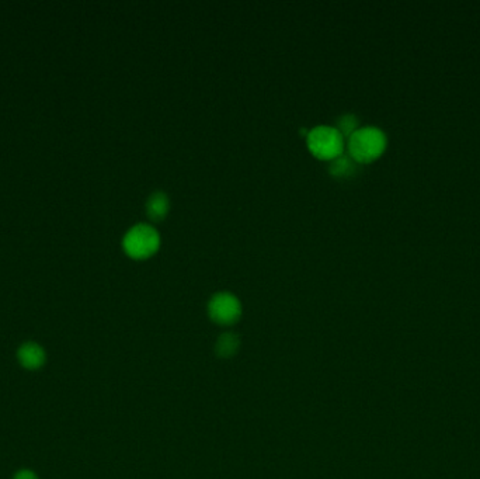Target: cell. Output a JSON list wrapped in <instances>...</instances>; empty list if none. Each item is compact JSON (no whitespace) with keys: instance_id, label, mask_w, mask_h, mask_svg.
<instances>
[{"instance_id":"7a4b0ae2","label":"cell","mask_w":480,"mask_h":479,"mask_svg":"<svg viewBox=\"0 0 480 479\" xmlns=\"http://www.w3.org/2000/svg\"><path fill=\"white\" fill-rule=\"evenodd\" d=\"M307 147L320 159H334L345 151V136L330 125H318L306 135Z\"/></svg>"},{"instance_id":"8992f818","label":"cell","mask_w":480,"mask_h":479,"mask_svg":"<svg viewBox=\"0 0 480 479\" xmlns=\"http://www.w3.org/2000/svg\"><path fill=\"white\" fill-rule=\"evenodd\" d=\"M146 211L149 218L155 221L164 218L168 211V197L166 195V193L160 190L152 193L146 201Z\"/></svg>"},{"instance_id":"6da1fadb","label":"cell","mask_w":480,"mask_h":479,"mask_svg":"<svg viewBox=\"0 0 480 479\" xmlns=\"http://www.w3.org/2000/svg\"><path fill=\"white\" fill-rule=\"evenodd\" d=\"M386 144V135L381 128L361 127L349 136V155L358 163H368L384 153Z\"/></svg>"},{"instance_id":"ba28073f","label":"cell","mask_w":480,"mask_h":479,"mask_svg":"<svg viewBox=\"0 0 480 479\" xmlns=\"http://www.w3.org/2000/svg\"><path fill=\"white\" fill-rule=\"evenodd\" d=\"M358 127V118L357 116L349 113V114H345V116H341L338 120H337V129L342 134V136H350Z\"/></svg>"},{"instance_id":"5b68a950","label":"cell","mask_w":480,"mask_h":479,"mask_svg":"<svg viewBox=\"0 0 480 479\" xmlns=\"http://www.w3.org/2000/svg\"><path fill=\"white\" fill-rule=\"evenodd\" d=\"M17 357H19L20 364L27 370H39L45 363L44 349L37 343H32V341L24 343L19 349Z\"/></svg>"},{"instance_id":"277c9868","label":"cell","mask_w":480,"mask_h":479,"mask_svg":"<svg viewBox=\"0 0 480 479\" xmlns=\"http://www.w3.org/2000/svg\"><path fill=\"white\" fill-rule=\"evenodd\" d=\"M211 317L221 323H230L236 321L240 315V302L230 292H218L215 294L208 305Z\"/></svg>"},{"instance_id":"9c48e42d","label":"cell","mask_w":480,"mask_h":479,"mask_svg":"<svg viewBox=\"0 0 480 479\" xmlns=\"http://www.w3.org/2000/svg\"><path fill=\"white\" fill-rule=\"evenodd\" d=\"M13 479H39V476L34 473L32 471H28V469H21L19 471Z\"/></svg>"},{"instance_id":"52a82bcc","label":"cell","mask_w":480,"mask_h":479,"mask_svg":"<svg viewBox=\"0 0 480 479\" xmlns=\"http://www.w3.org/2000/svg\"><path fill=\"white\" fill-rule=\"evenodd\" d=\"M329 169H330V173L337 178H349L356 173L357 162L350 155L341 153L331 160Z\"/></svg>"},{"instance_id":"3957f363","label":"cell","mask_w":480,"mask_h":479,"mask_svg":"<svg viewBox=\"0 0 480 479\" xmlns=\"http://www.w3.org/2000/svg\"><path fill=\"white\" fill-rule=\"evenodd\" d=\"M122 245L131 257L145 259L157 251L160 235L149 224H136L125 233Z\"/></svg>"}]
</instances>
